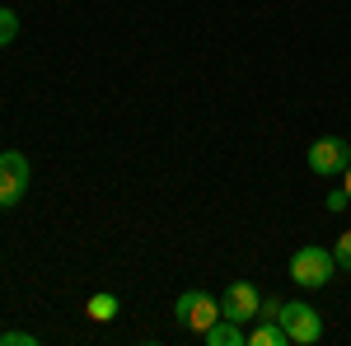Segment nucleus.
Returning <instances> with one entry per match:
<instances>
[{
	"label": "nucleus",
	"mask_w": 351,
	"mask_h": 346,
	"mask_svg": "<svg viewBox=\"0 0 351 346\" xmlns=\"http://www.w3.org/2000/svg\"><path fill=\"white\" fill-rule=\"evenodd\" d=\"M0 346H38V337L24 328H10V332H0Z\"/></svg>",
	"instance_id": "obj_12"
},
{
	"label": "nucleus",
	"mask_w": 351,
	"mask_h": 346,
	"mask_svg": "<svg viewBox=\"0 0 351 346\" xmlns=\"http://www.w3.org/2000/svg\"><path fill=\"white\" fill-rule=\"evenodd\" d=\"M332 258H337V271H351V230H347V234H337Z\"/></svg>",
	"instance_id": "obj_11"
},
{
	"label": "nucleus",
	"mask_w": 351,
	"mask_h": 346,
	"mask_svg": "<svg viewBox=\"0 0 351 346\" xmlns=\"http://www.w3.org/2000/svg\"><path fill=\"white\" fill-rule=\"evenodd\" d=\"M28 192V160L19 150H0V211H14Z\"/></svg>",
	"instance_id": "obj_4"
},
{
	"label": "nucleus",
	"mask_w": 351,
	"mask_h": 346,
	"mask_svg": "<svg viewBox=\"0 0 351 346\" xmlns=\"http://www.w3.org/2000/svg\"><path fill=\"white\" fill-rule=\"evenodd\" d=\"M324 206H328V211H347V206H351L347 187H337V192H328V197H324Z\"/></svg>",
	"instance_id": "obj_13"
},
{
	"label": "nucleus",
	"mask_w": 351,
	"mask_h": 346,
	"mask_svg": "<svg viewBox=\"0 0 351 346\" xmlns=\"http://www.w3.org/2000/svg\"><path fill=\"white\" fill-rule=\"evenodd\" d=\"M342 187H347V197H351V164H347V173H342Z\"/></svg>",
	"instance_id": "obj_15"
},
{
	"label": "nucleus",
	"mask_w": 351,
	"mask_h": 346,
	"mask_svg": "<svg viewBox=\"0 0 351 346\" xmlns=\"http://www.w3.org/2000/svg\"><path fill=\"white\" fill-rule=\"evenodd\" d=\"M258 304H263V295H258V286H248V281H234L230 291L220 295V319L253 323V319H258Z\"/></svg>",
	"instance_id": "obj_6"
},
{
	"label": "nucleus",
	"mask_w": 351,
	"mask_h": 346,
	"mask_svg": "<svg viewBox=\"0 0 351 346\" xmlns=\"http://www.w3.org/2000/svg\"><path fill=\"white\" fill-rule=\"evenodd\" d=\"M173 319H178V328H188V332H206L211 323L220 319V299L206 291H183L178 295V304H173Z\"/></svg>",
	"instance_id": "obj_3"
},
{
	"label": "nucleus",
	"mask_w": 351,
	"mask_h": 346,
	"mask_svg": "<svg viewBox=\"0 0 351 346\" xmlns=\"http://www.w3.org/2000/svg\"><path fill=\"white\" fill-rule=\"evenodd\" d=\"M281 328H286L291 346H314L319 337H324V319H319V309L304 304V299H281Z\"/></svg>",
	"instance_id": "obj_2"
},
{
	"label": "nucleus",
	"mask_w": 351,
	"mask_h": 346,
	"mask_svg": "<svg viewBox=\"0 0 351 346\" xmlns=\"http://www.w3.org/2000/svg\"><path fill=\"white\" fill-rule=\"evenodd\" d=\"M117 309H122L117 295H108V291L89 295V319H94V323H112V319H117Z\"/></svg>",
	"instance_id": "obj_9"
},
{
	"label": "nucleus",
	"mask_w": 351,
	"mask_h": 346,
	"mask_svg": "<svg viewBox=\"0 0 351 346\" xmlns=\"http://www.w3.org/2000/svg\"><path fill=\"white\" fill-rule=\"evenodd\" d=\"M248 346H291V337H286L281 319H253V328H248Z\"/></svg>",
	"instance_id": "obj_8"
},
{
	"label": "nucleus",
	"mask_w": 351,
	"mask_h": 346,
	"mask_svg": "<svg viewBox=\"0 0 351 346\" xmlns=\"http://www.w3.org/2000/svg\"><path fill=\"white\" fill-rule=\"evenodd\" d=\"M332 276H337V258H332V248L304 243V248L291 253V281H295L300 291H324Z\"/></svg>",
	"instance_id": "obj_1"
},
{
	"label": "nucleus",
	"mask_w": 351,
	"mask_h": 346,
	"mask_svg": "<svg viewBox=\"0 0 351 346\" xmlns=\"http://www.w3.org/2000/svg\"><path fill=\"white\" fill-rule=\"evenodd\" d=\"M258 319H281V299H267V295H263V304H258Z\"/></svg>",
	"instance_id": "obj_14"
},
{
	"label": "nucleus",
	"mask_w": 351,
	"mask_h": 346,
	"mask_svg": "<svg viewBox=\"0 0 351 346\" xmlns=\"http://www.w3.org/2000/svg\"><path fill=\"white\" fill-rule=\"evenodd\" d=\"M202 342L206 346H248V328L234 319H216L206 332H202Z\"/></svg>",
	"instance_id": "obj_7"
},
{
	"label": "nucleus",
	"mask_w": 351,
	"mask_h": 346,
	"mask_svg": "<svg viewBox=\"0 0 351 346\" xmlns=\"http://www.w3.org/2000/svg\"><path fill=\"white\" fill-rule=\"evenodd\" d=\"M351 164V145L342 136H319L314 145H309V169L319 173V178H342Z\"/></svg>",
	"instance_id": "obj_5"
},
{
	"label": "nucleus",
	"mask_w": 351,
	"mask_h": 346,
	"mask_svg": "<svg viewBox=\"0 0 351 346\" xmlns=\"http://www.w3.org/2000/svg\"><path fill=\"white\" fill-rule=\"evenodd\" d=\"M14 38H19V14L10 5H0V47H10Z\"/></svg>",
	"instance_id": "obj_10"
}]
</instances>
